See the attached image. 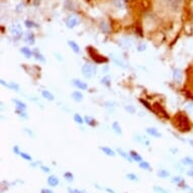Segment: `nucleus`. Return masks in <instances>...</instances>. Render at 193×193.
<instances>
[{"mask_svg":"<svg viewBox=\"0 0 193 193\" xmlns=\"http://www.w3.org/2000/svg\"><path fill=\"white\" fill-rule=\"evenodd\" d=\"M134 140H137V143H140V144H145L149 146L150 145V142L148 140H146V137H143V136H140V134H137L134 136Z\"/></svg>","mask_w":193,"mask_h":193,"instance_id":"obj_20","label":"nucleus"},{"mask_svg":"<svg viewBox=\"0 0 193 193\" xmlns=\"http://www.w3.org/2000/svg\"><path fill=\"white\" fill-rule=\"evenodd\" d=\"M105 107L109 110H113L115 107H116V103L112 102V101H107L105 103Z\"/></svg>","mask_w":193,"mask_h":193,"instance_id":"obj_35","label":"nucleus"},{"mask_svg":"<svg viewBox=\"0 0 193 193\" xmlns=\"http://www.w3.org/2000/svg\"><path fill=\"white\" fill-rule=\"evenodd\" d=\"M71 98H72L74 101H76V102H80V101H82V99H83V94H82L81 92H79V91H74V92H72V94H71Z\"/></svg>","mask_w":193,"mask_h":193,"instance_id":"obj_14","label":"nucleus"},{"mask_svg":"<svg viewBox=\"0 0 193 193\" xmlns=\"http://www.w3.org/2000/svg\"><path fill=\"white\" fill-rule=\"evenodd\" d=\"M182 164L185 165V166H190L193 167V159L190 158V157H185L184 159H182Z\"/></svg>","mask_w":193,"mask_h":193,"instance_id":"obj_26","label":"nucleus"},{"mask_svg":"<svg viewBox=\"0 0 193 193\" xmlns=\"http://www.w3.org/2000/svg\"><path fill=\"white\" fill-rule=\"evenodd\" d=\"M41 193H54L51 189H47V188H43L41 190Z\"/></svg>","mask_w":193,"mask_h":193,"instance_id":"obj_49","label":"nucleus"},{"mask_svg":"<svg viewBox=\"0 0 193 193\" xmlns=\"http://www.w3.org/2000/svg\"><path fill=\"white\" fill-rule=\"evenodd\" d=\"M42 95H43L44 98H46L47 100H49V101H53L55 99V96L52 94L49 90H43L42 91Z\"/></svg>","mask_w":193,"mask_h":193,"instance_id":"obj_18","label":"nucleus"},{"mask_svg":"<svg viewBox=\"0 0 193 193\" xmlns=\"http://www.w3.org/2000/svg\"><path fill=\"white\" fill-rule=\"evenodd\" d=\"M13 103L16 105V108L17 109H21V110H26L27 108V106H26V104L23 102L21 100H18V99H13Z\"/></svg>","mask_w":193,"mask_h":193,"instance_id":"obj_17","label":"nucleus"},{"mask_svg":"<svg viewBox=\"0 0 193 193\" xmlns=\"http://www.w3.org/2000/svg\"><path fill=\"white\" fill-rule=\"evenodd\" d=\"M59 178L57 177L56 175H51L48 178V184L52 187H56L59 185Z\"/></svg>","mask_w":193,"mask_h":193,"instance_id":"obj_12","label":"nucleus"},{"mask_svg":"<svg viewBox=\"0 0 193 193\" xmlns=\"http://www.w3.org/2000/svg\"><path fill=\"white\" fill-rule=\"evenodd\" d=\"M23 131L26 133L27 136H29V137H34V133H32L30 129H29V128H23Z\"/></svg>","mask_w":193,"mask_h":193,"instance_id":"obj_44","label":"nucleus"},{"mask_svg":"<svg viewBox=\"0 0 193 193\" xmlns=\"http://www.w3.org/2000/svg\"><path fill=\"white\" fill-rule=\"evenodd\" d=\"M68 192L69 193H82V191H80V190H78V189H72V188H70V187L68 188Z\"/></svg>","mask_w":193,"mask_h":193,"instance_id":"obj_47","label":"nucleus"},{"mask_svg":"<svg viewBox=\"0 0 193 193\" xmlns=\"http://www.w3.org/2000/svg\"><path fill=\"white\" fill-rule=\"evenodd\" d=\"M113 4L116 6L117 8H122L123 7V1L122 0H113Z\"/></svg>","mask_w":193,"mask_h":193,"instance_id":"obj_40","label":"nucleus"},{"mask_svg":"<svg viewBox=\"0 0 193 193\" xmlns=\"http://www.w3.org/2000/svg\"><path fill=\"white\" fill-rule=\"evenodd\" d=\"M20 52L24 55V57L27 58V59H29V58H32V56H34V52H32V50L29 49L27 47H23V48H21Z\"/></svg>","mask_w":193,"mask_h":193,"instance_id":"obj_16","label":"nucleus"},{"mask_svg":"<svg viewBox=\"0 0 193 193\" xmlns=\"http://www.w3.org/2000/svg\"><path fill=\"white\" fill-rule=\"evenodd\" d=\"M0 83L3 85V86L9 88L10 90H14L16 92L19 91V85L17 83H15V82H9V83H7V82H5L3 79H1L0 80Z\"/></svg>","mask_w":193,"mask_h":193,"instance_id":"obj_7","label":"nucleus"},{"mask_svg":"<svg viewBox=\"0 0 193 193\" xmlns=\"http://www.w3.org/2000/svg\"><path fill=\"white\" fill-rule=\"evenodd\" d=\"M24 24H26V26L27 29H34V27L38 26L37 23H35L34 21H32V20H26L24 21Z\"/></svg>","mask_w":193,"mask_h":193,"instance_id":"obj_33","label":"nucleus"},{"mask_svg":"<svg viewBox=\"0 0 193 193\" xmlns=\"http://www.w3.org/2000/svg\"><path fill=\"white\" fill-rule=\"evenodd\" d=\"M26 42L29 44V45H34L35 40V35L32 32H29L26 35Z\"/></svg>","mask_w":193,"mask_h":193,"instance_id":"obj_22","label":"nucleus"},{"mask_svg":"<svg viewBox=\"0 0 193 193\" xmlns=\"http://www.w3.org/2000/svg\"><path fill=\"white\" fill-rule=\"evenodd\" d=\"M82 75L84 76V78L90 79L93 76H95L96 72H97V67L93 64H85L82 67Z\"/></svg>","mask_w":193,"mask_h":193,"instance_id":"obj_2","label":"nucleus"},{"mask_svg":"<svg viewBox=\"0 0 193 193\" xmlns=\"http://www.w3.org/2000/svg\"><path fill=\"white\" fill-rule=\"evenodd\" d=\"M183 181V179H182L180 176H175V177L172 178V182L173 183H176V184H179L180 182Z\"/></svg>","mask_w":193,"mask_h":193,"instance_id":"obj_41","label":"nucleus"},{"mask_svg":"<svg viewBox=\"0 0 193 193\" xmlns=\"http://www.w3.org/2000/svg\"><path fill=\"white\" fill-rule=\"evenodd\" d=\"M64 178L66 181L68 182H73L74 181V175L71 172H66L64 174Z\"/></svg>","mask_w":193,"mask_h":193,"instance_id":"obj_30","label":"nucleus"},{"mask_svg":"<svg viewBox=\"0 0 193 193\" xmlns=\"http://www.w3.org/2000/svg\"><path fill=\"white\" fill-rule=\"evenodd\" d=\"M125 109L128 112L129 114L136 113V107L133 106V105H126V106H125Z\"/></svg>","mask_w":193,"mask_h":193,"instance_id":"obj_34","label":"nucleus"},{"mask_svg":"<svg viewBox=\"0 0 193 193\" xmlns=\"http://www.w3.org/2000/svg\"><path fill=\"white\" fill-rule=\"evenodd\" d=\"M72 83H73L74 86H75L76 88H78V89H80V90H87V88H88V85L85 83V82L81 81V80L73 79Z\"/></svg>","mask_w":193,"mask_h":193,"instance_id":"obj_8","label":"nucleus"},{"mask_svg":"<svg viewBox=\"0 0 193 193\" xmlns=\"http://www.w3.org/2000/svg\"><path fill=\"white\" fill-rule=\"evenodd\" d=\"M164 2L166 3L168 7H170L172 10H178V8L180 7V5L182 3V0H164Z\"/></svg>","mask_w":193,"mask_h":193,"instance_id":"obj_4","label":"nucleus"},{"mask_svg":"<svg viewBox=\"0 0 193 193\" xmlns=\"http://www.w3.org/2000/svg\"><path fill=\"white\" fill-rule=\"evenodd\" d=\"M100 29L102 30L103 32H105V34H108L109 30H110L109 24H107L106 23H104V21H101L100 23Z\"/></svg>","mask_w":193,"mask_h":193,"instance_id":"obj_29","label":"nucleus"},{"mask_svg":"<svg viewBox=\"0 0 193 193\" xmlns=\"http://www.w3.org/2000/svg\"><path fill=\"white\" fill-rule=\"evenodd\" d=\"M116 152L118 154H119V155L122 157L123 159H125L126 161H128L129 163H131V162H133V159H131V155H129V154H126L125 151L122 150V149H120V148H117L116 149Z\"/></svg>","mask_w":193,"mask_h":193,"instance_id":"obj_13","label":"nucleus"},{"mask_svg":"<svg viewBox=\"0 0 193 193\" xmlns=\"http://www.w3.org/2000/svg\"><path fill=\"white\" fill-rule=\"evenodd\" d=\"M68 45L69 47L71 48V50L76 54H79L80 53V47L77 43H75L74 41H68Z\"/></svg>","mask_w":193,"mask_h":193,"instance_id":"obj_15","label":"nucleus"},{"mask_svg":"<svg viewBox=\"0 0 193 193\" xmlns=\"http://www.w3.org/2000/svg\"><path fill=\"white\" fill-rule=\"evenodd\" d=\"M112 129H113V131L116 134H122V131H121V128L119 125V123L117 122V121H114L113 123H112Z\"/></svg>","mask_w":193,"mask_h":193,"instance_id":"obj_24","label":"nucleus"},{"mask_svg":"<svg viewBox=\"0 0 193 193\" xmlns=\"http://www.w3.org/2000/svg\"><path fill=\"white\" fill-rule=\"evenodd\" d=\"M74 120H75V122L79 123V125H82V123L84 122L83 117H82L79 113H75V114H74Z\"/></svg>","mask_w":193,"mask_h":193,"instance_id":"obj_31","label":"nucleus"},{"mask_svg":"<svg viewBox=\"0 0 193 193\" xmlns=\"http://www.w3.org/2000/svg\"><path fill=\"white\" fill-rule=\"evenodd\" d=\"M189 144L191 145V147H193V140H189Z\"/></svg>","mask_w":193,"mask_h":193,"instance_id":"obj_52","label":"nucleus"},{"mask_svg":"<svg viewBox=\"0 0 193 193\" xmlns=\"http://www.w3.org/2000/svg\"><path fill=\"white\" fill-rule=\"evenodd\" d=\"M16 113H17L19 116L23 117V118H27L29 117V115L26 112V110H21V109H17L16 110Z\"/></svg>","mask_w":193,"mask_h":193,"instance_id":"obj_38","label":"nucleus"},{"mask_svg":"<svg viewBox=\"0 0 193 193\" xmlns=\"http://www.w3.org/2000/svg\"><path fill=\"white\" fill-rule=\"evenodd\" d=\"M175 125L179 128L180 131H189L191 128L188 118L184 114H182L181 112L177 114V116H175Z\"/></svg>","mask_w":193,"mask_h":193,"instance_id":"obj_1","label":"nucleus"},{"mask_svg":"<svg viewBox=\"0 0 193 193\" xmlns=\"http://www.w3.org/2000/svg\"><path fill=\"white\" fill-rule=\"evenodd\" d=\"M84 121L87 123L88 125H90V126H95V125H96L94 118H92L91 116H88V115H86V116L84 117Z\"/></svg>","mask_w":193,"mask_h":193,"instance_id":"obj_27","label":"nucleus"},{"mask_svg":"<svg viewBox=\"0 0 193 193\" xmlns=\"http://www.w3.org/2000/svg\"><path fill=\"white\" fill-rule=\"evenodd\" d=\"M126 178L131 181H139V177H137L136 174H134V173H128V174H126Z\"/></svg>","mask_w":193,"mask_h":193,"instance_id":"obj_36","label":"nucleus"},{"mask_svg":"<svg viewBox=\"0 0 193 193\" xmlns=\"http://www.w3.org/2000/svg\"><path fill=\"white\" fill-rule=\"evenodd\" d=\"M118 45H119L122 49L128 50L131 48V46H133V42H131V38H120V41H118Z\"/></svg>","mask_w":193,"mask_h":193,"instance_id":"obj_5","label":"nucleus"},{"mask_svg":"<svg viewBox=\"0 0 193 193\" xmlns=\"http://www.w3.org/2000/svg\"><path fill=\"white\" fill-rule=\"evenodd\" d=\"M187 175H188V176H190V177H192V178H193V169L189 170L188 172H187Z\"/></svg>","mask_w":193,"mask_h":193,"instance_id":"obj_50","label":"nucleus"},{"mask_svg":"<svg viewBox=\"0 0 193 193\" xmlns=\"http://www.w3.org/2000/svg\"><path fill=\"white\" fill-rule=\"evenodd\" d=\"M186 107H187V109H188L190 112H192V113H193V102H189V103H187Z\"/></svg>","mask_w":193,"mask_h":193,"instance_id":"obj_46","label":"nucleus"},{"mask_svg":"<svg viewBox=\"0 0 193 193\" xmlns=\"http://www.w3.org/2000/svg\"><path fill=\"white\" fill-rule=\"evenodd\" d=\"M19 156H20L23 159L26 160V161H32V156L29 155V154H27V153H24V152H21V153H20V155H19Z\"/></svg>","mask_w":193,"mask_h":193,"instance_id":"obj_39","label":"nucleus"},{"mask_svg":"<svg viewBox=\"0 0 193 193\" xmlns=\"http://www.w3.org/2000/svg\"><path fill=\"white\" fill-rule=\"evenodd\" d=\"M140 102H142L143 104H145V106L147 107V108H149V109H152V107L150 106V104H149V103H148L146 100H144V99H140Z\"/></svg>","mask_w":193,"mask_h":193,"instance_id":"obj_48","label":"nucleus"},{"mask_svg":"<svg viewBox=\"0 0 193 193\" xmlns=\"http://www.w3.org/2000/svg\"><path fill=\"white\" fill-rule=\"evenodd\" d=\"M105 190H106V191H107V192H108V193H115V191H114V190L110 189V188H108V187H106V188H105Z\"/></svg>","mask_w":193,"mask_h":193,"instance_id":"obj_51","label":"nucleus"},{"mask_svg":"<svg viewBox=\"0 0 193 193\" xmlns=\"http://www.w3.org/2000/svg\"><path fill=\"white\" fill-rule=\"evenodd\" d=\"M41 170L43 171V172H45V173H50L51 172V169H50L49 167H47V166H41Z\"/></svg>","mask_w":193,"mask_h":193,"instance_id":"obj_43","label":"nucleus"},{"mask_svg":"<svg viewBox=\"0 0 193 193\" xmlns=\"http://www.w3.org/2000/svg\"><path fill=\"white\" fill-rule=\"evenodd\" d=\"M129 155H131V159H133V161H136V162H142L143 161V158L140 157L139 154L137 153V152H134V151H131L129 152Z\"/></svg>","mask_w":193,"mask_h":193,"instance_id":"obj_21","label":"nucleus"},{"mask_svg":"<svg viewBox=\"0 0 193 193\" xmlns=\"http://www.w3.org/2000/svg\"><path fill=\"white\" fill-rule=\"evenodd\" d=\"M110 59H111L112 61H113V63H114L115 65L119 66V67H121V68H125V62H123V61L121 60L120 58L118 57V56H116V55H114V54H110Z\"/></svg>","mask_w":193,"mask_h":193,"instance_id":"obj_9","label":"nucleus"},{"mask_svg":"<svg viewBox=\"0 0 193 193\" xmlns=\"http://www.w3.org/2000/svg\"><path fill=\"white\" fill-rule=\"evenodd\" d=\"M110 81H111L110 77L109 76H105V77H103L102 80H101V83L106 85V86H110Z\"/></svg>","mask_w":193,"mask_h":193,"instance_id":"obj_37","label":"nucleus"},{"mask_svg":"<svg viewBox=\"0 0 193 193\" xmlns=\"http://www.w3.org/2000/svg\"><path fill=\"white\" fill-rule=\"evenodd\" d=\"M100 150L103 152V154H105L106 156H109V157H114L115 156V152L113 150H111L110 148H107V147H101Z\"/></svg>","mask_w":193,"mask_h":193,"instance_id":"obj_19","label":"nucleus"},{"mask_svg":"<svg viewBox=\"0 0 193 193\" xmlns=\"http://www.w3.org/2000/svg\"><path fill=\"white\" fill-rule=\"evenodd\" d=\"M34 57L35 58V60L38 61V62H46L45 57H44L43 55L40 53V51H38L37 49L34 51Z\"/></svg>","mask_w":193,"mask_h":193,"instance_id":"obj_23","label":"nucleus"},{"mask_svg":"<svg viewBox=\"0 0 193 193\" xmlns=\"http://www.w3.org/2000/svg\"><path fill=\"white\" fill-rule=\"evenodd\" d=\"M158 176L162 179H166L168 177H170V172L167 170H165V169H161L158 172Z\"/></svg>","mask_w":193,"mask_h":193,"instance_id":"obj_25","label":"nucleus"},{"mask_svg":"<svg viewBox=\"0 0 193 193\" xmlns=\"http://www.w3.org/2000/svg\"><path fill=\"white\" fill-rule=\"evenodd\" d=\"M79 20L76 16H69L66 20V26H67L68 29H74L75 26H78Z\"/></svg>","mask_w":193,"mask_h":193,"instance_id":"obj_6","label":"nucleus"},{"mask_svg":"<svg viewBox=\"0 0 193 193\" xmlns=\"http://www.w3.org/2000/svg\"><path fill=\"white\" fill-rule=\"evenodd\" d=\"M140 168H142V169H144V170H150L151 165L149 164V162L142 161V162H140Z\"/></svg>","mask_w":193,"mask_h":193,"instance_id":"obj_32","label":"nucleus"},{"mask_svg":"<svg viewBox=\"0 0 193 193\" xmlns=\"http://www.w3.org/2000/svg\"><path fill=\"white\" fill-rule=\"evenodd\" d=\"M146 49H147V45H146V44H140V45L137 46V52H144Z\"/></svg>","mask_w":193,"mask_h":193,"instance_id":"obj_42","label":"nucleus"},{"mask_svg":"<svg viewBox=\"0 0 193 193\" xmlns=\"http://www.w3.org/2000/svg\"><path fill=\"white\" fill-rule=\"evenodd\" d=\"M13 152H14L15 155H20V153H21V152L19 151L18 146H14V147H13Z\"/></svg>","mask_w":193,"mask_h":193,"instance_id":"obj_45","label":"nucleus"},{"mask_svg":"<svg viewBox=\"0 0 193 193\" xmlns=\"http://www.w3.org/2000/svg\"><path fill=\"white\" fill-rule=\"evenodd\" d=\"M189 193H193V191H191V192H189Z\"/></svg>","mask_w":193,"mask_h":193,"instance_id":"obj_54","label":"nucleus"},{"mask_svg":"<svg viewBox=\"0 0 193 193\" xmlns=\"http://www.w3.org/2000/svg\"><path fill=\"white\" fill-rule=\"evenodd\" d=\"M10 32L14 35L15 38H20L23 35V29H21V26L18 23H15V24H12L10 26Z\"/></svg>","mask_w":193,"mask_h":193,"instance_id":"obj_3","label":"nucleus"},{"mask_svg":"<svg viewBox=\"0 0 193 193\" xmlns=\"http://www.w3.org/2000/svg\"><path fill=\"white\" fill-rule=\"evenodd\" d=\"M153 190L155 191L156 193H170L169 190L163 188V187L161 186H158V185H155L153 187Z\"/></svg>","mask_w":193,"mask_h":193,"instance_id":"obj_28","label":"nucleus"},{"mask_svg":"<svg viewBox=\"0 0 193 193\" xmlns=\"http://www.w3.org/2000/svg\"><path fill=\"white\" fill-rule=\"evenodd\" d=\"M171 151H172V152H174V153H176V152H178L177 149H171Z\"/></svg>","mask_w":193,"mask_h":193,"instance_id":"obj_53","label":"nucleus"},{"mask_svg":"<svg viewBox=\"0 0 193 193\" xmlns=\"http://www.w3.org/2000/svg\"><path fill=\"white\" fill-rule=\"evenodd\" d=\"M146 131H147L148 134H150V136L154 137H162V134L160 133L156 128H146Z\"/></svg>","mask_w":193,"mask_h":193,"instance_id":"obj_10","label":"nucleus"},{"mask_svg":"<svg viewBox=\"0 0 193 193\" xmlns=\"http://www.w3.org/2000/svg\"><path fill=\"white\" fill-rule=\"evenodd\" d=\"M173 79L175 80L176 82H181L182 79H183V73L180 69H175L173 71Z\"/></svg>","mask_w":193,"mask_h":193,"instance_id":"obj_11","label":"nucleus"}]
</instances>
